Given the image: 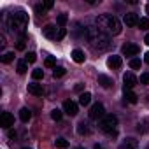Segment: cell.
Returning a JSON list of instances; mask_svg holds the SVG:
<instances>
[{
    "instance_id": "cell-15",
    "label": "cell",
    "mask_w": 149,
    "mask_h": 149,
    "mask_svg": "<svg viewBox=\"0 0 149 149\" xmlns=\"http://www.w3.org/2000/svg\"><path fill=\"white\" fill-rule=\"evenodd\" d=\"M28 93H32V95H35V97H40V95H42V86L37 84V83H30V84H28Z\"/></svg>"
},
{
    "instance_id": "cell-12",
    "label": "cell",
    "mask_w": 149,
    "mask_h": 149,
    "mask_svg": "<svg viewBox=\"0 0 149 149\" xmlns=\"http://www.w3.org/2000/svg\"><path fill=\"white\" fill-rule=\"evenodd\" d=\"M121 56H116V54H112V56H109V60H107V67L109 68H119L121 67Z\"/></svg>"
},
{
    "instance_id": "cell-4",
    "label": "cell",
    "mask_w": 149,
    "mask_h": 149,
    "mask_svg": "<svg viewBox=\"0 0 149 149\" xmlns=\"http://www.w3.org/2000/svg\"><path fill=\"white\" fill-rule=\"evenodd\" d=\"M116 128H118V118L114 114H105L100 119V130L109 133V135H116Z\"/></svg>"
},
{
    "instance_id": "cell-3",
    "label": "cell",
    "mask_w": 149,
    "mask_h": 149,
    "mask_svg": "<svg viewBox=\"0 0 149 149\" xmlns=\"http://www.w3.org/2000/svg\"><path fill=\"white\" fill-rule=\"evenodd\" d=\"M7 23H9V28H11L13 32L23 33V32L26 30V26H28V14H26L25 11H16V13H13V14L9 16Z\"/></svg>"
},
{
    "instance_id": "cell-21",
    "label": "cell",
    "mask_w": 149,
    "mask_h": 149,
    "mask_svg": "<svg viewBox=\"0 0 149 149\" xmlns=\"http://www.w3.org/2000/svg\"><path fill=\"white\" fill-rule=\"evenodd\" d=\"M125 98H126V102H130V104H137V100H139V97H137L133 91H125Z\"/></svg>"
},
{
    "instance_id": "cell-43",
    "label": "cell",
    "mask_w": 149,
    "mask_h": 149,
    "mask_svg": "<svg viewBox=\"0 0 149 149\" xmlns=\"http://www.w3.org/2000/svg\"><path fill=\"white\" fill-rule=\"evenodd\" d=\"M76 149H84V147H76Z\"/></svg>"
},
{
    "instance_id": "cell-25",
    "label": "cell",
    "mask_w": 149,
    "mask_h": 149,
    "mask_svg": "<svg viewBox=\"0 0 149 149\" xmlns=\"http://www.w3.org/2000/svg\"><path fill=\"white\" fill-rule=\"evenodd\" d=\"M16 70H18V74H25V72L28 70V65H26V61H18V65H16Z\"/></svg>"
},
{
    "instance_id": "cell-6",
    "label": "cell",
    "mask_w": 149,
    "mask_h": 149,
    "mask_svg": "<svg viewBox=\"0 0 149 149\" xmlns=\"http://www.w3.org/2000/svg\"><path fill=\"white\" fill-rule=\"evenodd\" d=\"M123 83H125V91H132V88L137 86L139 79L133 76L132 72H126V74H125V77H123Z\"/></svg>"
},
{
    "instance_id": "cell-16",
    "label": "cell",
    "mask_w": 149,
    "mask_h": 149,
    "mask_svg": "<svg viewBox=\"0 0 149 149\" xmlns=\"http://www.w3.org/2000/svg\"><path fill=\"white\" fill-rule=\"evenodd\" d=\"M72 60L76 61V63H83L84 61V53L81 49H74L72 51Z\"/></svg>"
},
{
    "instance_id": "cell-20",
    "label": "cell",
    "mask_w": 149,
    "mask_h": 149,
    "mask_svg": "<svg viewBox=\"0 0 149 149\" xmlns=\"http://www.w3.org/2000/svg\"><path fill=\"white\" fill-rule=\"evenodd\" d=\"M147 130H149V121H147V119H144V121H140V123L137 125V132H139V133H146Z\"/></svg>"
},
{
    "instance_id": "cell-8",
    "label": "cell",
    "mask_w": 149,
    "mask_h": 149,
    "mask_svg": "<svg viewBox=\"0 0 149 149\" xmlns=\"http://www.w3.org/2000/svg\"><path fill=\"white\" fill-rule=\"evenodd\" d=\"M63 112L68 116H76L77 114V104L74 100H65L63 102Z\"/></svg>"
},
{
    "instance_id": "cell-10",
    "label": "cell",
    "mask_w": 149,
    "mask_h": 149,
    "mask_svg": "<svg viewBox=\"0 0 149 149\" xmlns=\"http://www.w3.org/2000/svg\"><path fill=\"white\" fill-rule=\"evenodd\" d=\"M139 16L135 14V13H126L125 14V18H123V23L126 25V26H137L139 25Z\"/></svg>"
},
{
    "instance_id": "cell-1",
    "label": "cell",
    "mask_w": 149,
    "mask_h": 149,
    "mask_svg": "<svg viewBox=\"0 0 149 149\" xmlns=\"http://www.w3.org/2000/svg\"><path fill=\"white\" fill-rule=\"evenodd\" d=\"M86 39H88L91 49L93 51H98V53L100 51H107L112 46L111 37L105 32H102L98 26H88L86 28Z\"/></svg>"
},
{
    "instance_id": "cell-29",
    "label": "cell",
    "mask_w": 149,
    "mask_h": 149,
    "mask_svg": "<svg viewBox=\"0 0 149 149\" xmlns=\"http://www.w3.org/2000/svg\"><path fill=\"white\" fill-rule=\"evenodd\" d=\"M44 65H46L47 68H54V65H56V60H54L53 56H47V58H46V61H44Z\"/></svg>"
},
{
    "instance_id": "cell-40",
    "label": "cell",
    "mask_w": 149,
    "mask_h": 149,
    "mask_svg": "<svg viewBox=\"0 0 149 149\" xmlns=\"http://www.w3.org/2000/svg\"><path fill=\"white\" fill-rule=\"evenodd\" d=\"M144 42H146V44H147V46H149V33H147V35H146V37H144Z\"/></svg>"
},
{
    "instance_id": "cell-14",
    "label": "cell",
    "mask_w": 149,
    "mask_h": 149,
    "mask_svg": "<svg viewBox=\"0 0 149 149\" xmlns=\"http://www.w3.org/2000/svg\"><path fill=\"white\" fill-rule=\"evenodd\" d=\"M42 33H44V37H47V39H56V35H58L54 25H47V26L42 30Z\"/></svg>"
},
{
    "instance_id": "cell-39",
    "label": "cell",
    "mask_w": 149,
    "mask_h": 149,
    "mask_svg": "<svg viewBox=\"0 0 149 149\" xmlns=\"http://www.w3.org/2000/svg\"><path fill=\"white\" fill-rule=\"evenodd\" d=\"M9 137H11V139H14V137H16V132H13V130H11V132H9Z\"/></svg>"
},
{
    "instance_id": "cell-31",
    "label": "cell",
    "mask_w": 149,
    "mask_h": 149,
    "mask_svg": "<svg viewBox=\"0 0 149 149\" xmlns=\"http://www.w3.org/2000/svg\"><path fill=\"white\" fill-rule=\"evenodd\" d=\"M130 67H132L133 70H139V68H140V60H139V58H132V60H130Z\"/></svg>"
},
{
    "instance_id": "cell-34",
    "label": "cell",
    "mask_w": 149,
    "mask_h": 149,
    "mask_svg": "<svg viewBox=\"0 0 149 149\" xmlns=\"http://www.w3.org/2000/svg\"><path fill=\"white\" fill-rule=\"evenodd\" d=\"M35 60H37V54H35V53H32V51H30V53L26 54V58H25V61H26V63H33Z\"/></svg>"
},
{
    "instance_id": "cell-28",
    "label": "cell",
    "mask_w": 149,
    "mask_h": 149,
    "mask_svg": "<svg viewBox=\"0 0 149 149\" xmlns=\"http://www.w3.org/2000/svg\"><path fill=\"white\" fill-rule=\"evenodd\" d=\"M32 77H33V79H42V77H44V70H42V68H35V70L32 72Z\"/></svg>"
},
{
    "instance_id": "cell-23",
    "label": "cell",
    "mask_w": 149,
    "mask_h": 149,
    "mask_svg": "<svg viewBox=\"0 0 149 149\" xmlns=\"http://www.w3.org/2000/svg\"><path fill=\"white\" fill-rule=\"evenodd\" d=\"M54 144H56L58 149H67V147H68V142H67L65 139H61V137H58V139L54 140Z\"/></svg>"
},
{
    "instance_id": "cell-17",
    "label": "cell",
    "mask_w": 149,
    "mask_h": 149,
    "mask_svg": "<svg viewBox=\"0 0 149 149\" xmlns=\"http://www.w3.org/2000/svg\"><path fill=\"white\" fill-rule=\"evenodd\" d=\"M90 132H91V130H90V125H88L86 121H81L79 126H77V133H79V135H88Z\"/></svg>"
},
{
    "instance_id": "cell-18",
    "label": "cell",
    "mask_w": 149,
    "mask_h": 149,
    "mask_svg": "<svg viewBox=\"0 0 149 149\" xmlns=\"http://www.w3.org/2000/svg\"><path fill=\"white\" fill-rule=\"evenodd\" d=\"M30 118H32V112H30V109L23 107V109L19 111V119H21L23 123H26V121H30Z\"/></svg>"
},
{
    "instance_id": "cell-19",
    "label": "cell",
    "mask_w": 149,
    "mask_h": 149,
    "mask_svg": "<svg viewBox=\"0 0 149 149\" xmlns=\"http://www.w3.org/2000/svg\"><path fill=\"white\" fill-rule=\"evenodd\" d=\"M90 102H91V93H88V91L81 93V97H79V104H81V105H88Z\"/></svg>"
},
{
    "instance_id": "cell-44",
    "label": "cell",
    "mask_w": 149,
    "mask_h": 149,
    "mask_svg": "<svg viewBox=\"0 0 149 149\" xmlns=\"http://www.w3.org/2000/svg\"><path fill=\"white\" fill-rule=\"evenodd\" d=\"M25 149H28V147H25Z\"/></svg>"
},
{
    "instance_id": "cell-27",
    "label": "cell",
    "mask_w": 149,
    "mask_h": 149,
    "mask_svg": "<svg viewBox=\"0 0 149 149\" xmlns=\"http://www.w3.org/2000/svg\"><path fill=\"white\" fill-rule=\"evenodd\" d=\"M53 76H54V77H61V76H65V68H63V67H54Z\"/></svg>"
},
{
    "instance_id": "cell-13",
    "label": "cell",
    "mask_w": 149,
    "mask_h": 149,
    "mask_svg": "<svg viewBox=\"0 0 149 149\" xmlns=\"http://www.w3.org/2000/svg\"><path fill=\"white\" fill-rule=\"evenodd\" d=\"M98 84L102 88H111L114 83H112V79L109 76H105V74H98Z\"/></svg>"
},
{
    "instance_id": "cell-7",
    "label": "cell",
    "mask_w": 149,
    "mask_h": 149,
    "mask_svg": "<svg viewBox=\"0 0 149 149\" xmlns=\"http://www.w3.org/2000/svg\"><path fill=\"white\" fill-rule=\"evenodd\" d=\"M139 51H140V47H139L137 44H132V42H126V44L121 47V53H123L125 56H135V54H139Z\"/></svg>"
},
{
    "instance_id": "cell-11",
    "label": "cell",
    "mask_w": 149,
    "mask_h": 149,
    "mask_svg": "<svg viewBox=\"0 0 149 149\" xmlns=\"http://www.w3.org/2000/svg\"><path fill=\"white\" fill-rule=\"evenodd\" d=\"M137 147H139V140L133 139V137L125 139V140L121 142V146H119V149H137Z\"/></svg>"
},
{
    "instance_id": "cell-36",
    "label": "cell",
    "mask_w": 149,
    "mask_h": 149,
    "mask_svg": "<svg viewBox=\"0 0 149 149\" xmlns=\"http://www.w3.org/2000/svg\"><path fill=\"white\" fill-rule=\"evenodd\" d=\"M67 35V30L65 28H58V35H56V39H63Z\"/></svg>"
},
{
    "instance_id": "cell-5",
    "label": "cell",
    "mask_w": 149,
    "mask_h": 149,
    "mask_svg": "<svg viewBox=\"0 0 149 149\" xmlns=\"http://www.w3.org/2000/svg\"><path fill=\"white\" fill-rule=\"evenodd\" d=\"M104 116H105V109H104L102 104H95V105H91V109H90V119L98 121V119H102Z\"/></svg>"
},
{
    "instance_id": "cell-42",
    "label": "cell",
    "mask_w": 149,
    "mask_h": 149,
    "mask_svg": "<svg viewBox=\"0 0 149 149\" xmlns=\"http://www.w3.org/2000/svg\"><path fill=\"white\" fill-rule=\"evenodd\" d=\"M146 13H147V18H149V4L146 6Z\"/></svg>"
},
{
    "instance_id": "cell-37",
    "label": "cell",
    "mask_w": 149,
    "mask_h": 149,
    "mask_svg": "<svg viewBox=\"0 0 149 149\" xmlns=\"http://www.w3.org/2000/svg\"><path fill=\"white\" fill-rule=\"evenodd\" d=\"M46 4V9H51L53 7V0H47V2H44Z\"/></svg>"
},
{
    "instance_id": "cell-41",
    "label": "cell",
    "mask_w": 149,
    "mask_h": 149,
    "mask_svg": "<svg viewBox=\"0 0 149 149\" xmlns=\"http://www.w3.org/2000/svg\"><path fill=\"white\" fill-rule=\"evenodd\" d=\"M95 149H105V147H104L102 144H95Z\"/></svg>"
},
{
    "instance_id": "cell-2",
    "label": "cell",
    "mask_w": 149,
    "mask_h": 149,
    "mask_svg": "<svg viewBox=\"0 0 149 149\" xmlns=\"http://www.w3.org/2000/svg\"><path fill=\"white\" fill-rule=\"evenodd\" d=\"M95 23H97V26H98L102 32H105L107 35H109V33L118 35V33L121 32V21H119L114 14H100V16H97Z\"/></svg>"
},
{
    "instance_id": "cell-38",
    "label": "cell",
    "mask_w": 149,
    "mask_h": 149,
    "mask_svg": "<svg viewBox=\"0 0 149 149\" xmlns=\"http://www.w3.org/2000/svg\"><path fill=\"white\" fill-rule=\"evenodd\" d=\"M144 61H146V63H149V51L146 53V56H144Z\"/></svg>"
},
{
    "instance_id": "cell-30",
    "label": "cell",
    "mask_w": 149,
    "mask_h": 149,
    "mask_svg": "<svg viewBox=\"0 0 149 149\" xmlns=\"http://www.w3.org/2000/svg\"><path fill=\"white\" fill-rule=\"evenodd\" d=\"M139 26H140V30H147L149 28V18H140Z\"/></svg>"
},
{
    "instance_id": "cell-35",
    "label": "cell",
    "mask_w": 149,
    "mask_h": 149,
    "mask_svg": "<svg viewBox=\"0 0 149 149\" xmlns=\"http://www.w3.org/2000/svg\"><path fill=\"white\" fill-rule=\"evenodd\" d=\"M44 11H47V9H46V4H37V6H35V13H37V14H42Z\"/></svg>"
},
{
    "instance_id": "cell-33",
    "label": "cell",
    "mask_w": 149,
    "mask_h": 149,
    "mask_svg": "<svg viewBox=\"0 0 149 149\" xmlns=\"http://www.w3.org/2000/svg\"><path fill=\"white\" fill-rule=\"evenodd\" d=\"M140 84H149V72H144V74H140Z\"/></svg>"
},
{
    "instance_id": "cell-24",
    "label": "cell",
    "mask_w": 149,
    "mask_h": 149,
    "mask_svg": "<svg viewBox=\"0 0 149 149\" xmlns=\"http://www.w3.org/2000/svg\"><path fill=\"white\" fill-rule=\"evenodd\" d=\"M25 46H26V37H25V35H21V37L18 39V42H16V49L23 51V49H25Z\"/></svg>"
},
{
    "instance_id": "cell-32",
    "label": "cell",
    "mask_w": 149,
    "mask_h": 149,
    "mask_svg": "<svg viewBox=\"0 0 149 149\" xmlns=\"http://www.w3.org/2000/svg\"><path fill=\"white\" fill-rule=\"evenodd\" d=\"M67 19H68V16H67V14H60V16L56 18V21H58V25H60L61 28H63V25L67 23Z\"/></svg>"
},
{
    "instance_id": "cell-9",
    "label": "cell",
    "mask_w": 149,
    "mask_h": 149,
    "mask_svg": "<svg viewBox=\"0 0 149 149\" xmlns=\"http://www.w3.org/2000/svg\"><path fill=\"white\" fill-rule=\"evenodd\" d=\"M13 125H14V116L11 112H2V116H0V126L11 128Z\"/></svg>"
},
{
    "instance_id": "cell-26",
    "label": "cell",
    "mask_w": 149,
    "mask_h": 149,
    "mask_svg": "<svg viewBox=\"0 0 149 149\" xmlns=\"http://www.w3.org/2000/svg\"><path fill=\"white\" fill-rule=\"evenodd\" d=\"M61 116H63V112H61L60 109H53V111H51V118H53L54 121H60Z\"/></svg>"
},
{
    "instance_id": "cell-22",
    "label": "cell",
    "mask_w": 149,
    "mask_h": 149,
    "mask_svg": "<svg viewBox=\"0 0 149 149\" xmlns=\"http://www.w3.org/2000/svg\"><path fill=\"white\" fill-rule=\"evenodd\" d=\"M0 60H2V63H11V61L14 60V53H13V51H9V53H4Z\"/></svg>"
}]
</instances>
